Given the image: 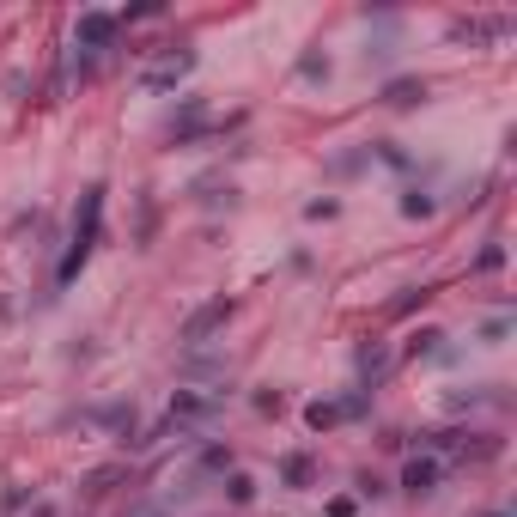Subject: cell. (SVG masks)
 Listing matches in <instances>:
<instances>
[{
  "mask_svg": "<svg viewBox=\"0 0 517 517\" xmlns=\"http://www.w3.org/2000/svg\"><path fill=\"white\" fill-rule=\"evenodd\" d=\"M98 238H104V183H92V189L80 195V213H73V238H67V250H61V262H55V286H73V274L92 262Z\"/></svg>",
  "mask_w": 517,
  "mask_h": 517,
  "instance_id": "1",
  "label": "cell"
},
{
  "mask_svg": "<svg viewBox=\"0 0 517 517\" xmlns=\"http://www.w3.org/2000/svg\"><path fill=\"white\" fill-rule=\"evenodd\" d=\"M438 347H445V329H414V335H408V353H414V359H426V353H438Z\"/></svg>",
  "mask_w": 517,
  "mask_h": 517,
  "instance_id": "16",
  "label": "cell"
},
{
  "mask_svg": "<svg viewBox=\"0 0 517 517\" xmlns=\"http://www.w3.org/2000/svg\"><path fill=\"white\" fill-rule=\"evenodd\" d=\"M329 73H335V61H329L323 49H305V55H299V80H305V86H329Z\"/></svg>",
  "mask_w": 517,
  "mask_h": 517,
  "instance_id": "13",
  "label": "cell"
},
{
  "mask_svg": "<svg viewBox=\"0 0 517 517\" xmlns=\"http://www.w3.org/2000/svg\"><path fill=\"white\" fill-rule=\"evenodd\" d=\"M305 219H335V201H329V195H323V201H311V207H305Z\"/></svg>",
  "mask_w": 517,
  "mask_h": 517,
  "instance_id": "26",
  "label": "cell"
},
{
  "mask_svg": "<svg viewBox=\"0 0 517 517\" xmlns=\"http://www.w3.org/2000/svg\"><path fill=\"white\" fill-rule=\"evenodd\" d=\"M256 408H262V414H280V408H286V396H280V390H262V396H256Z\"/></svg>",
  "mask_w": 517,
  "mask_h": 517,
  "instance_id": "24",
  "label": "cell"
},
{
  "mask_svg": "<svg viewBox=\"0 0 517 517\" xmlns=\"http://www.w3.org/2000/svg\"><path fill=\"white\" fill-rule=\"evenodd\" d=\"M384 104H390V110H414V104H426V80H420V73H396V80L384 86Z\"/></svg>",
  "mask_w": 517,
  "mask_h": 517,
  "instance_id": "12",
  "label": "cell"
},
{
  "mask_svg": "<svg viewBox=\"0 0 517 517\" xmlns=\"http://www.w3.org/2000/svg\"><path fill=\"white\" fill-rule=\"evenodd\" d=\"M511 31H517V19H457L451 43H505Z\"/></svg>",
  "mask_w": 517,
  "mask_h": 517,
  "instance_id": "8",
  "label": "cell"
},
{
  "mask_svg": "<svg viewBox=\"0 0 517 517\" xmlns=\"http://www.w3.org/2000/svg\"><path fill=\"white\" fill-rule=\"evenodd\" d=\"M207 128H213V122H207V98H183V104L165 116V140H177V146L195 140V134H207Z\"/></svg>",
  "mask_w": 517,
  "mask_h": 517,
  "instance_id": "5",
  "label": "cell"
},
{
  "mask_svg": "<svg viewBox=\"0 0 517 517\" xmlns=\"http://www.w3.org/2000/svg\"><path fill=\"white\" fill-rule=\"evenodd\" d=\"M438 481H445V463H438V457H408V469H402V493H414V499H426Z\"/></svg>",
  "mask_w": 517,
  "mask_h": 517,
  "instance_id": "9",
  "label": "cell"
},
{
  "mask_svg": "<svg viewBox=\"0 0 517 517\" xmlns=\"http://www.w3.org/2000/svg\"><path fill=\"white\" fill-rule=\"evenodd\" d=\"M80 420H92V426H104V432H134V402H98V408H80Z\"/></svg>",
  "mask_w": 517,
  "mask_h": 517,
  "instance_id": "11",
  "label": "cell"
},
{
  "mask_svg": "<svg viewBox=\"0 0 517 517\" xmlns=\"http://www.w3.org/2000/svg\"><path fill=\"white\" fill-rule=\"evenodd\" d=\"M487 517H505V511H487Z\"/></svg>",
  "mask_w": 517,
  "mask_h": 517,
  "instance_id": "29",
  "label": "cell"
},
{
  "mask_svg": "<svg viewBox=\"0 0 517 517\" xmlns=\"http://www.w3.org/2000/svg\"><path fill=\"white\" fill-rule=\"evenodd\" d=\"M232 311H238L232 299H207V305H195V311L183 317V329H177V341H183V347H201V341H213L219 329H226V323H232Z\"/></svg>",
  "mask_w": 517,
  "mask_h": 517,
  "instance_id": "3",
  "label": "cell"
},
{
  "mask_svg": "<svg viewBox=\"0 0 517 517\" xmlns=\"http://www.w3.org/2000/svg\"><path fill=\"white\" fill-rule=\"evenodd\" d=\"M505 268V244H487L481 256H475V274H499Z\"/></svg>",
  "mask_w": 517,
  "mask_h": 517,
  "instance_id": "20",
  "label": "cell"
},
{
  "mask_svg": "<svg viewBox=\"0 0 517 517\" xmlns=\"http://www.w3.org/2000/svg\"><path fill=\"white\" fill-rule=\"evenodd\" d=\"M31 517H55V505H31Z\"/></svg>",
  "mask_w": 517,
  "mask_h": 517,
  "instance_id": "28",
  "label": "cell"
},
{
  "mask_svg": "<svg viewBox=\"0 0 517 517\" xmlns=\"http://www.w3.org/2000/svg\"><path fill=\"white\" fill-rule=\"evenodd\" d=\"M280 487H292V493L317 487V457H311V451H286V457H280Z\"/></svg>",
  "mask_w": 517,
  "mask_h": 517,
  "instance_id": "10",
  "label": "cell"
},
{
  "mask_svg": "<svg viewBox=\"0 0 517 517\" xmlns=\"http://www.w3.org/2000/svg\"><path fill=\"white\" fill-rule=\"evenodd\" d=\"M378 159H384V165H396V171H408V153H402L396 140H378Z\"/></svg>",
  "mask_w": 517,
  "mask_h": 517,
  "instance_id": "22",
  "label": "cell"
},
{
  "mask_svg": "<svg viewBox=\"0 0 517 517\" xmlns=\"http://www.w3.org/2000/svg\"><path fill=\"white\" fill-rule=\"evenodd\" d=\"M189 67H195V55H189V49H183V55L171 49L159 67H146V73H140V86H146V92H177V86L189 80Z\"/></svg>",
  "mask_w": 517,
  "mask_h": 517,
  "instance_id": "6",
  "label": "cell"
},
{
  "mask_svg": "<svg viewBox=\"0 0 517 517\" xmlns=\"http://www.w3.org/2000/svg\"><path fill=\"white\" fill-rule=\"evenodd\" d=\"M116 481H122V469H116V463H110V469H92V475H86V493H110Z\"/></svg>",
  "mask_w": 517,
  "mask_h": 517,
  "instance_id": "21",
  "label": "cell"
},
{
  "mask_svg": "<svg viewBox=\"0 0 517 517\" xmlns=\"http://www.w3.org/2000/svg\"><path fill=\"white\" fill-rule=\"evenodd\" d=\"M335 408H341V420H365V408H372V396H365V390H353V396H341Z\"/></svg>",
  "mask_w": 517,
  "mask_h": 517,
  "instance_id": "19",
  "label": "cell"
},
{
  "mask_svg": "<svg viewBox=\"0 0 517 517\" xmlns=\"http://www.w3.org/2000/svg\"><path fill=\"white\" fill-rule=\"evenodd\" d=\"M195 469H201V475H232V445H201Z\"/></svg>",
  "mask_w": 517,
  "mask_h": 517,
  "instance_id": "14",
  "label": "cell"
},
{
  "mask_svg": "<svg viewBox=\"0 0 517 517\" xmlns=\"http://www.w3.org/2000/svg\"><path fill=\"white\" fill-rule=\"evenodd\" d=\"M305 426H311V432H335V426H341V408H335V402H311V408H305Z\"/></svg>",
  "mask_w": 517,
  "mask_h": 517,
  "instance_id": "15",
  "label": "cell"
},
{
  "mask_svg": "<svg viewBox=\"0 0 517 517\" xmlns=\"http://www.w3.org/2000/svg\"><path fill=\"white\" fill-rule=\"evenodd\" d=\"M353 372H359V390L372 396V390L384 384V372H390V347H384V341H365V347L353 353Z\"/></svg>",
  "mask_w": 517,
  "mask_h": 517,
  "instance_id": "7",
  "label": "cell"
},
{
  "mask_svg": "<svg viewBox=\"0 0 517 517\" xmlns=\"http://www.w3.org/2000/svg\"><path fill=\"white\" fill-rule=\"evenodd\" d=\"M122 37V19L116 13H80V25H73V49H86V55H98V49H110Z\"/></svg>",
  "mask_w": 517,
  "mask_h": 517,
  "instance_id": "4",
  "label": "cell"
},
{
  "mask_svg": "<svg viewBox=\"0 0 517 517\" xmlns=\"http://www.w3.org/2000/svg\"><path fill=\"white\" fill-rule=\"evenodd\" d=\"M226 499H232V505H250V499H256V481H250L244 469H232V475H226Z\"/></svg>",
  "mask_w": 517,
  "mask_h": 517,
  "instance_id": "17",
  "label": "cell"
},
{
  "mask_svg": "<svg viewBox=\"0 0 517 517\" xmlns=\"http://www.w3.org/2000/svg\"><path fill=\"white\" fill-rule=\"evenodd\" d=\"M219 408H226V390H177L171 396V426H183V432H195V426H207Z\"/></svg>",
  "mask_w": 517,
  "mask_h": 517,
  "instance_id": "2",
  "label": "cell"
},
{
  "mask_svg": "<svg viewBox=\"0 0 517 517\" xmlns=\"http://www.w3.org/2000/svg\"><path fill=\"white\" fill-rule=\"evenodd\" d=\"M505 335H511V317H487L481 323V341H505Z\"/></svg>",
  "mask_w": 517,
  "mask_h": 517,
  "instance_id": "23",
  "label": "cell"
},
{
  "mask_svg": "<svg viewBox=\"0 0 517 517\" xmlns=\"http://www.w3.org/2000/svg\"><path fill=\"white\" fill-rule=\"evenodd\" d=\"M432 207H438V201H432L426 189H408V195H402V213H408V219H426Z\"/></svg>",
  "mask_w": 517,
  "mask_h": 517,
  "instance_id": "18",
  "label": "cell"
},
{
  "mask_svg": "<svg viewBox=\"0 0 517 517\" xmlns=\"http://www.w3.org/2000/svg\"><path fill=\"white\" fill-rule=\"evenodd\" d=\"M122 517H165V505H159V499H140V505H134V511H122Z\"/></svg>",
  "mask_w": 517,
  "mask_h": 517,
  "instance_id": "25",
  "label": "cell"
},
{
  "mask_svg": "<svg viewBox=\"0 0 517 517\" xmlns=\"http://www.w3.org/2000/svg\"><path fill=\"white\" fill-rule=\"evenodd\" d=\"M329 517H353V499L341 493V499H329Z\"/></svg>",
  "mask_w": 517,
  "mask_h": 517,
  "instance_id": "27",
  "label": "cell"
}]
</instances>
